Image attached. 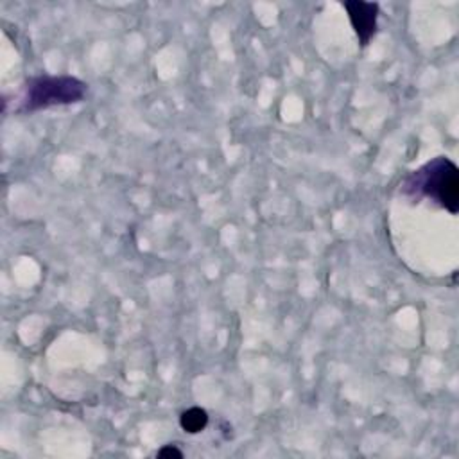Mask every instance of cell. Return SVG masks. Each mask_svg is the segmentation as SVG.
Returning a JSON list of instances; mask_svg holds the SVG:
<instances>
[{"instance_id":"3957f363","label":"cell","mask_w":459,"mask_h":459,"mask_svg":"<svg viewBox=\"0 0 459 459\" xmlns=\"http://www.w3.org/2000/svg\"><path fill=\"white\" fill-rule=\"evenodd\" d=\"M350 23L359 38V43L366 47L377 32L378 27V4L377 2H362V0H348L342 4Z\"/></svg>"},{"instance_id":"6da1fadb","label":"cell","mask_w":459,"mask_h":459,"mask_svg":"<svg viewBox=\"0 0 459 459\" xmlns=\"http://www.w3.org/2000/svg\"><path fill=\"white\" fill-rule=\"evenodd\" d=\"M400 190L416 201L423 197L430 199L455 215L459 210V169L450 158L437 156L411 172Z\"/></svg>"},{"instance_id":"5b68a950","label":"cell","mask_w":459,"mask_h":459,"mask_svg":"<svg viewBox=\"0 0 459 459\" xmlns=\"http://www.w3.org/2000/svg\"><path fill=\"white\" fill-rule=\"evenodd\" d=\"M158 457H183V452L174 445H165L158 450Z\"/></svg>"},{"instance_id":"277c9868","label":"cell","mask_w":459,"mask_h":459,"mask_svg":"<svg viewBox=\"0 0 459 459\" xmlns=\"http://www.w3.org/2000/svg\"><path fill=\"white\" fill-rule=\"evenodd\" d=\"M179 425L188 434H197L206 429L208 425V412L201 407H190L181 412Z\"/></svg>"},{"instance_id":"7a4b0ae2","label":"cell","mask_w":459,"mask_h":459,"mask_svg":"<svg viewBox=\"0 0 459 459\" xmlns=\"http://www.w3.org/2000/svg\"><path fill=\"white\" fill-rule=\"evenodd\" d=\"M86 95V84L72 75H38L25 82L20 100V111L30 113L52 106L81 102Z\"/></svg>"}]
</instances>
